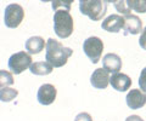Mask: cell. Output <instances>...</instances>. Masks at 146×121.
Segmentation results:
<instances>
[{"label": "cell", "mask_w": 146, "mask_h": 121, "mask_svg": "<svg viewBox=\"0 0 146 121\" xmlns=\"http://www.w3.org/2000/svg\"><path fill=\"white\" fill-rule=\"evenodd\" d=\"M46 52H45V58L49 64H51L54 68H60L63 67L68 58L72 56V48L65 47L63 45L55 39H49L46 43Z\"/></svg>", "instance_id": "cell-1"}, {"label": "cell", "mask_w": 146, "mask_h": 121, "mask_svg": "<svg viewBox=\"0 0 146 121\" xmlns=\"http://www.w3.org/2000/svg\"><path fill=\"white\" fill-rule=\"evenodd\" d=\"M79 10L90 20L100 21L106 15L107 3L102 0H82L79 1Z\"/></svg>", "instance_id": "cell-2"}, {"label": "cell", "mask_w": 146, "mask_h": 121, "mask_svg": "<svg viewBox=\"0 0 146 121\" xmlns=\"http://www.w3.org/2000/svg\"><path fill=\"white\" fill-rule=\"evenodd\" d=\"M73 18L68 11H56L54 15V30L61 39H66L73 33Z\"/></svg>", "instance_id": "cell-3"}, {"label": "cell", "mask_w": 146, "mask_h": 121, "mask_svg": "<svg viewBox=\"0 0 146 121\" xmlns=\"http://www.w3.org/2000/svg\"><path fill=\"white\" fill-rule=\"evenodd\" d=\"M83 51L86 55V57L90 60L91 63L94 64L99 63L104 51L102 40L98 37H90L88 39H85V41L83 43Z\"/></svg>", "instance_id": "cell-4"}, {"label": "cell", "mask_w": 146, "mask_h": 121, "mask_svg": "<svg viewBox=\"0 0 146 121\" xmlns=\"http://www.w3.org/2000/svg\"><path fill=\"white\" fill-rule=\"evenodd\" d=\"M32 63V57L28 52L20 51L16 52L9 58V68L12 74H21L26 69H29Z\"/></svg>", "instance_id": "cell-5"}, {"label": "cell", "mask_w": 146, "mask_h": 121, "mask_svg": "<svg viewBox=\"0 0 146 121\" xmlns=\"http://www.w3.org/2000/svg\"><path fill=\"white\" fill-rule=\"evenodd\" d=\"M25 18V10L18 4H10L4 11V23L7 28H16Z\"/></svg>", "instance_id": "cell-6"}, {"label": "cell", "mask_w": 146, "mask_h": 121, "mask_svg": "<svg viewBox=\"0 0 146 121\" xmlns=\"http://www.w3.org/2000/svg\"><path fill=\"white\" fill-rule=\"evenodd\" d=\"M56 95H57L56 87L52 86L51 84H44L39 87L38 93H36V98H38V102L42 105H50L56 99Z\"/></svg>", "instance_id": "cell-7"}, {"label": "cell", "mask_w": 146, "mask_h": 121, "mask_svg": "<svg viewBox=\"0 0 146 121\" xmlns=\"http://www.w3.org/2000/svg\"><path fill=\"white\" fill-rule=\"evenodd\" d=\"M125 101H127V105L129 107L130 109L143 108L146 104V93L143 92L141 90L133 88L131 91L128 92Z\"/></svg>", "instance_id": "cell-8"}, {"label": "cell", "mask_w": 146, "mask_h": 121, "mask_svg": "<svg viewBox=\"0 0 146 121\" xmlns=\"http://www.w3.org/2000/svg\"><path fill=\"white\" fill-rule=\"evenodd\" d=\"M101 28L110 33H118L124 28V17L119 15H110L102 21Z\"/></svg>", "instance_id": "cell-9"}, {"label": "cell", "mask_w": 146, "mask_h": 121, "mask_svg": "<svg viewBox=\"0 0 146 121\" xmlns=\"http://www.w3.org/2000/svg\"><path fill=\"white\" fill-rule=\"evenodd\" d=\"M102 67L107 73H119L122 68V60L116 53H107L102 58Z\"/></svg>", "instance_id": "cell-10"}, {"label": "cell", "mask_w": 146, "mask_h": 121, "mask_svg": "<svg viewBox=\"0 0 146 121\" xmlns=\"http://www.w3.org/2000/svg\"><path fill=\"white\" fill-rule=\"evenodd\" d=\"M110 84H111V86L116 91L124 92V91H128L129 87L131 86V79L127 74L116 73V74H112V77L110 78Z\"/></svg>", "instance_id": "cell-11"}, {"label": "cell", "mask_w": 146, "mask_h": 121, "mask_svg": "<svg viewBox=\"0 0 146 121\" xmlns=\"http://www.w3.org/2000/svg\"><path fill=\"white\" fill-rule=\"evenodd\" d=\"M110 75L104 68H99L91 74L90 77V84L93 85V87L98 90H104L110 84Z\"/></svg>", "instance_id": "cell-12"}, {"label": "cell", "mask_w": 146, "mask_h": 121, "mask_svg": "<svg viewBox=\"0 0 146 121\" xmlns=\"http://www.w3.org/2000/svg\"><path fill=\"white\" fill-rule=\"evenodd\" d=\"M124 35L139 34L143 30V22L135 15H128L124 17Z\"/></svg>", "instance_id": "cell-13"}, {"label": "cell", "mask_w": 146, "mask_h": 121, "mask_svg": "<svg viewBox=\"0 0 146 121\" xmlns=\"http://www.w3.org/2000/svg\"><path fill=\"white\" fill-rule=\"evenodd\" d=\"M25 47L29 55H38L46 47V43L42 37H32L26 41Z\"/></svg>", "instance_id": "cell-14"}, {"label": "cell", "mask_w": 146, "mask_h": 121, "mask_svg": "<svg viewBox=\"0 0 146 121\" xmlns=\"http://www.w3.org/2000/svg\"><path fill=\"white\" fill-rule=\"evenodd\" d=\"M54 67L51 64H49L48 62H34L33 64L31 65V73L34 75H39V77H43V75H48L52 71Z\"/></svg>", "instance_id": "cell-15"}, {"label": "cell", "mask_w": 146, "mask_h": 121, "mask_svg": "<svg viewBox=\"0 0 146 121\" xmlns=\"http://www.w3.org/2000/svg\"><path fill=\"white\" fill-rule=\"evenodd\" d=\"M18 95V91L12 87H5L0 90V101L1 102H11Z\"/></svg>", "instance_id": "cell-16"}, {"label": "cell", "mask_w": 146, "mask_h": 121, "mask_svg": "<svg viewBox=\"0 0 146 121\" xmlns=\"http://www.w3.org/2000/svg\"><path fill=\"white\" fill-rule=\"evenodd\" d=\"M13 84L12 73L7 70H0V90L11 86Z\"/></svg>", "instance_id": "cell-17"}, {"label": "cell", "mask_w": 146, "mask_h": 121, "mask_svg": "<svg viewBox=\"0 0 146 121\" xmlns=\"http://www.w3.org/2000/svg\"><path fill=\"white\" fill-rule=\"evenodd\" d=\"M131 10L138 13H146V0H128Z\"/></svg>", "instance_id": "cell-18"}, {"label": "cell", "mask_w": 146, "mask_h": 121, "mask_svg": "<svg viewBox=\"0 0 146 121\" xmlns=\"http://www.w3.org/2000/svg\"><path fill=\"white\" fill-rule=\"evenodd\" d=\"M113 5H115L116 7V10L119 12V13H123V15H130V11H131V9L129 6V4H128L127 0H119V1H115L113 3Z\"/></svg>", "instance_id": "cell-19"}, {"label": "cell", "mask_w": 146, "mask_h": 121, "mask_svg": "<svg viewBox=\"0 0 146 121\" xmlns=\"http://www.w3.org/2000/svg\"><path fill=\"white\" fill-rule=\"evenodd\" d=\"M51 5L55 11H70L72 3L71 1H54Z\"/></svg>", "instance_id": "cell-20"}, {"label": "cell", "mask_w": 146, "mask_h": 121, "mask_svg": "<svg viewBox=\"0 0 146 121\" xmlns=\"http://www.w3.org/2000/svg\"><path fill=\"white\" fill-rule=\"evenodd\" d=\"M139 86L141 88V91L146 93V67L141 70L140 78H139Z\"/></svg>", "instance_id": "cell-21"}, {"label": "cell", "mask_w": 146, "mask_h": 121, "mask_svg": "<svg viewBox=\"0 0 146 121\" xmlns=\"http://www.w3.org/2000/svg\"><path fill=\"white\" fill-rule=\"evenodd\" d=\"M74 121H93V120H91L90 114H88V113H79L78 115L76 116Z\"/></svg>", "instance_id": "cell-22"}, {"label": "cell", "mask_w": 146, "mask_h": 121, "mask_svg": "<svg viewBox=\"0 0 146 121\" xmlns=\"http://www.w3.org/2000/svg\"><path fill=\"white\" fill-rule=\"evenodd\" d=\"M139 45L141 46V48L146 50V27L143 29V32H141V37L139 39Z\"/></svg>", "instance_id": "cell-23"}, {"label": "cell", "mask_w": 146, "mask_h": 121, "mask_svg": "<svg viewBox=\"0 0 146 121\" xmlns=\"http://www.w3.org/2000/svg\"><path fill=\"white\" fill-rule=\"evenodd\" d=\"M125 121H144V120L138 115H130V116H128V118L125 119Z\"/></svg>", "instance_id": "cell-24"}]
</instances>
